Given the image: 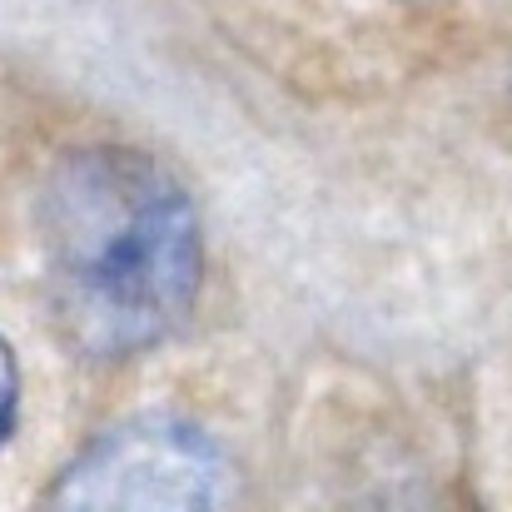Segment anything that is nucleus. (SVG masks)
I'll use <instances>...</instances> for the list:
<instances>
[{
	"label": "nucleus",
	"mask_w": 512,
	"mask_h": 512,
	"mask_svg": "<svg viewBox=\"0 0 512 512\" xmlns=\"http://www.w3.org/2000/svg\"><path fill=\"white\" fill-rule=\"evenodd\" d=\"M234 493L224 448L184 418H130L100 433L55 483L60 508H155L199 512Z\"/></svg>",
	"instance_id": "obj_2"
},
{
	"label": "nucleus",
	"mask_w": 512,
	"mask_h": 512,
	"mask_svg": "<svg viewBox=\"0 0 512 512\" xmlns=\"http://www.w3.org/2000/svg\"><path fill=\"white\" fill-rule=\"evenodd\" d=\"M40 259L65 339L135 358L189 319L204 279L199 214L160 160L120 145L65 155L40 189Z\"/></svg>",
	"instance_id": "obj_1"
},
{
	"label": "nucleus",
	"mask_w": 512,
	"mask_h": 512,
	"mask_svg": "<svg viewBox=\"0 0 512 512\" xmlns=\"http://www.w3.org/2000/svg\"><path fill=\"white\" fill-rule=\"evenodd\" d=\"M15 408H20V373H15V358H10V348L0 339V443L15 428Z\"/></svg>",
	"instance_id": "obj_3"
}]
</instances>
